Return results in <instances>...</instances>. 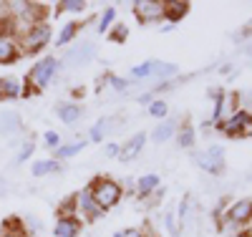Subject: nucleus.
Listing matches in <instances>:
<instances>
[{"label": "nucleus", "mask_w": 252, "mask_h": 237, "mask_svg": "<svg viewBox=\"0 0 252 237\" xmlns=\"http://www.w3.org/2000/svg\"><path fill=\"white\" fill-rule=\"evenodd\" d=\"M58 73V58L53 56H46V58H40L35 66L31 68L26 83H23V94H38V91H43L46 86L56 78Z\"/></svg>", "instance_id": "obj_1"}, {"label": "nucleus", "mask_w": 252, "mask_h": 237, "mask_svg": "<svg viewBox=\"0 0 252 237\" xmlns=\"http://www.w3.org/2000/svg\"><path fill=\"white\" fill-rule=\"evenodd\" d=\"M89 189H91V197H94V202L98 204V209H111V207H116L119 202H121V195H124V187L116 182V179H109V177H96L91 184H89Z\"/></svg>", "instance_id": "obj_2"}, {"label": "nucleus", "mask_w": 252, "mask_h": 237, "mask_svg": "<svg viewBox=\"0 0 252 237\" xmlns=\"http://www.w3.org/2000/svg\"><path fill=\"white\" fill-rule=\"evenodd\" d=\"M51 40V26L48 23H40L35 28H31L28 33H23L15 43H18V51L23 53H38L40 48H46Z\"/></svg>", "instance_id": "obj_3"}, {"label": "nucleus", "mask_w": 252, "mask_h": 237, "mask_svg": "<svg viewBox=\"0 0 252 237\" xmlns=\"http://www.w3.org/2000/svg\"><path fill=\"white\" fill-rule=\"evenodd\" d=\"M217 129H220L224 136H247L252 132V111H247V109H242V106H240V109L229 119L220 121Z\"/></svg>", "instance_id": "obj_4"}, {"label": "nucleus", "mask_w": 252, "mask_h": 237, "mask_svg": "<svg viewBox=\"0 0 252 237\" xmlns=\"http://www.w3.org/2000/svg\"><path fill=\"white\" fill-rule=\"evenodd\" d=\"M222 217H224V225L245 230V225L252 220V200H237L235 204H229L222 212Z\"/></svg>", "instance_id": "obj_5"}, {"label": "nucleus", "mask_w": 252, "mask_h": 237, "mask_svg": "<svg viewBox=\"0 0 252 237\" xmlns=\"http://www.w3.org/2000/svg\"><path fill=\"white\" fill-rule=\"evenodd\" d=\"M73 200H76V217L81 222H94V220H98L103 214V209H98V204L94 202L89 187H83L78 195H73Z\"/></svg>", "instance_id": "obj_6"}, {"label": "nucleus", "mask_w": 252, "mask_h": 237, "mask_svg": "<svg viewBox=\"0 0 252 237\" xmlns=\"http://www.w3.org/2000/svg\"><path fill=\"white\" fill-rule=\"evenodd\" d=\"M96 56L94 51V43L91 40H83L81 46H73L71 51L63 53V66H68V68H78V66H86V63H91Z\"/></svg>", "instance_id": "obj_7"}, {"label": "nucleus", "mask_w": 252, "mask_h": 237, "mask_svg": "<svg viewBox=\"0 0 252 237\" xmlns=\"http://www.w3.org/2000/svg\"><path fill=\"white\" fill-rule=\"evenodd\" d=\"M134 15L139 23H154L164 18V3L159 0H136L134 3Z\"/></svg>", "instance_id": "obj_8"}, {"label": "nucleus", "mask_w": 252, "mask_h": 237, "mask_svg": "<svg viewBox=\"0 0 252 237\" xmlns=\"http://www.w3.org/2000/svg\"><path fill=\"white\" fill-rule=\"evenodd\" d=\"M197 162L204 171H209V174H220V171H224V149L222 146H209Z\"/></svg>", "instance_id": "obj_9"}, {"label": "nucleus", "mask_w": 252, "mask_h": 237, "mask_svg": "<svg viewBox=\"0 0 252 237\" xmlns=\"http://www.w3.org/2000/svg\"><path fill=\"white\" fill-rule=\"evenodd\" d=\"M83 230V222L78 217H58L56 227H53V235L56 237H78Z\"/></svg>", "instance_id": "obj_10"}, {"label": "nucleus", "mask_w": 252, "mask_h": 237, "mask_svg": "<svg viewBox=\"0 0 252 237\" xmlns=\"http://www.w3.org/2000/svg\"><path fill=\"white\" fill-rule=\"evenodd\" d=\"M189 8H192V5H189L187 0H169V3H164V18L174 26V23H179V20L189 13Z\"/></svg>", "instance_id": "obj_11"}, {"label": "nucleus", "mask_w": 252, "mask_h": 237, "mask_svg": "<svg viewBox=\"0 0 252 237\" xmlns=\"http://www.w3.org/2000/svg\"><path fill=\"white\" fill-rule=\"evenodd\" d=\"M144 141H146V134H134L129 141H126L124 146H121V162H131V159H136L139 154H141V149H144Z\"/></svg>", "instance_id": "obj_12"}, {"label": "nucleus", "mask_w": 252, "mask_h": 237, "mask_svg": "<svg viewBox=\"0 0 252 237\" xmlns=\"http://www.w3.org/2000/svg\"><path fill=\"white\" fill-rule=\"evenodd\" d=\"M18 56H20V51H18L15 38H10V35H0V63H13Z\"/></svg>", "instance_id": "obj_13"}, {"label": "nucleus", "mask_w": 252, "mask_h": 237, "mask_svg": "<svg viewBox=\"0 0 252 237\" xmlns=\"http://www.w3.org/2000/svg\"><path fill=\"white\" fill-rule=\"evenodd\" d=\"M56 114H58V119H61L63 124H76V121L83 116V109H81L78 103L68 101V103H61L58 109H56Z\"/></svg>", "instance_id": "obj_14"}, {"label": "nucleus", "mask_w": 252, "mask_h": 237, "mask_svg": "<svg viewBox=\"0 0 252 237\" xmlns=\"http://www.w3.org/2000/svg\"><path fill=\"white\" fill-rule=\"evenodd\" d=\"M159 184H161L159 174H154V171H149V174L139 177V182H136V192H139L141 197H152L154 192L159 189Z\"/></svg>", "instance_id": "obj_15"}, {"label": "nucleus", "mask_w": 252, "mask_h": 237, "mask_svg": "<svg viewBox=\"0 0 252 237\" xmlns=\"http://www.w3.org/2000/svg\"><path fill=\"white\" fill-rule=\"evenodd\" d=\"M0 94H3V99H18L23 96V83L13 76H3L0 78Z\"/></svg>", "instance_id": "obj_16"}, {"label": "nucleus", "mask_w": 252, "mask_h": 237, "mask_svg": "<svg viewBox=\"0 0 252 237\" xmlns=\"http://www.w3.org/2000/svg\"><path fill=\"white\" fill-rule=\"evenodd\" d=\"M177 134V121H172V119H164L154 132H152V139L157 141V144H164V141H169L172 136Z\"/></svg>", "instance_id": "obj_17"}, {"label": "nucleus", "mask_w": 252, "mask_h": 237, "mask_svg": "<svg viewBox=\"0 0 252 237\" xmlns=\"http://www.w3.org/2000/svg\"><path fill=\"white\" fill-rule=\"evenodd\" d=\"M0 235H10V237H28V227L20 217H8L0 227Z\"/></svg>", "instance_id": "obj_18"}, {"label": "nucleus", "mask_w": 252, "mask_h": 237, "mask_svg": "<svg viewBox=\"0 0 252 237\" xmlns=\"http://www.w3.org/2000/svg\"><path fill=\"white\" fill-rule=\"evenodd\" d=\"M20 129V116L15 111H0V134H15Z\"/></svg>", "instance_id": "obj_19"}, {"label": "nucleus", "mask_w": 252, "mask_h": 237, "mask_svg": "<svg viewBox=\"0 0 252 237\" xmlns=\"http://www.w3.org/2000/svg\"><path fill=\"white\" fill-rule=\"evenodd\" d=\"M177 63H169V61H154V76L152 78H161V83H166V78L177 76Z\"/></svg>", "instance_id": "obj_20"}, {"label": "nucleus", "mask_w": 252, "mask_h": 237, "mask_svg": "<svg viewBox=\"0 0 252 237\" xmlns=\"http://www.w3.org/2000/svg\"><path fill=\"white\" fill-rule=\"evenodd\" d=\"M53 171H63L58 159H40V162L33 164V174L35 177H46V174H53Z\"/></svg>", "instance_id": "obj_21"}, {"label": "nucleus", "mask_w": 252, "mask_h": 237, "mask_svg": "<svg viewBox=\"0 0 252 237\" xmlns=\"http://www.w3.org/2000/svg\"><path fill=\"white\" fill-rule=\"evenodd\" d=\"M83 146H86V141H71V144H61L58 149H56V159H71V157H76L78 152H83Z\"/></svg>", "instance_id": "obj_22"}, {"label": "nucleus", "mask_w": 252, "mask_h": 237, "mask_svg": "<svg viewBox=\"0 0 252 237\" xmlns=\"http://www.w3.org/2000/svg\"><path fill=\"white\" fill-rule=\"evenodd\" d=\"M78 31H81V23H66V26H63L61 33H58V40H56L58 48H61V46H68V43L78 35Z\"/></svg>", "instance_id": "obj_23"}, {"label": "nucleus", "mask_w": 252, "mask_h": 237, "mask_svg": "<svg viewBox=\"0 0 252 237\" xmlns=\"http://www.w3.org/2000/svg\"><path fill=\"white\" fill-rule=\"evenodd\" d=\"M194 139H197V134H194V129L189 126V124H184L179 132H177V141H179V146H184V149H192V146H194Z\"/></svg>", "instance_id": "obj_24"}, {"label": "nucleus", "mask_w": 252, "mask_h": 237, "mask_svg": "<svg viewBox=\"0 0 252 237\" xmlns=\"http://www.w3.org/2000/svg\"><path fill=\"white\" fill-rule=\"evenodd\" d=\"M109 129H111V119H101V121H96V124L91 126V136H89V139L98 144L103 136L109 134Z\"/></svg>", "instance_id": "obj_25"}, {"label": "nucleus", "mask_w": 252, "mask_h": 237, "mask_svg": "<svg viewBox=\"0 0 252 237\" xmlns=\"http://www.w3.org/2000/svg\"><path fill=\"white\" fill-rule=\"evenodd\" d=\"M152 76H154V61H144V63H139V66L131 68V78H136V81L152 78Z\"/></svg>", "instance_id": "obj_26"}, {"label": "nucleus", "mask_w": 252, "mask_h": 237, "mask_svg": "<svg viewBox=\"0 0 252 237\" xmlns=\"http://www.w3.org/2000/svg\"><path fill=\"white\" fill-rule=\"evenodd\" d=\"M56 8L61 13H83L86 10V0H58Z\"/></svg>", "instance_id": "obj_27"}, {"label": "nucleus", "mask_w": 252, "mask_h": 237, "mask_svg": "<svg viewBox=\"0 0 252 237\" xmlns=\"http://www.w3.org/2000/svg\"><path fill=\"white\" fill-rule=\"evenodd\" d=\"M114 20H116V8H106L101 13V18H98V33H106V31H111V26H114Z\"/></svg>", "instance_id": "obj_28"}, {"label": "nucleus", "mask_w": 252, "mask_h": 237, "mask_svg": "<svg viewBox=\"0 0 252 237\" xmlns=\"http://www.w3.org/2000/svg\"><path fill=\"white\" fill-rule=\"evenodd\" d=\"M58 217H76V200L68 197L58 204Z\"/></svg>", "instance_id": "obj_29"}, {"label": "nucleus", "mask_w": 252, "mask_h": 237, "mask_svg": "<svg viewBox=\"0 0 252 237\" xmlns=\"http://www.w3.org/2000/svg\"><path fill=\"white\" fill-rule=\"evenodd\" d=\"M166 114H169V106H166L164 101H152V103H149V116H154V119H166Z\"/></svg>", "instance_id": "obj_30"}, {"label": "nucleus", "mask_w": 252, "mask_h": 237, "mask_svg": "<svg viewBox=\"0 0 252 237\" xmlns=\"http://www.w3.org/2000/svg\"><path fill=\"white\" fill-rule=\"evenodd\" d=\"M109 38H111L114 43H124L126 38H129V28H126L124 23H119V26H114V28H111Z\"/></svg>", "instance_id": "obj_31"}, {"label": "nucleus", "mask_w": 252, "mask_h": 237, "mask_svg": "<svg viewBox=\"0 0 252 237\" xmlns=\"http://www.w3.org/2000/svg\"><path fill=\"white\" fill-rule=\"evenodd\" d=\"M43 141H46L48 149H58V146H61V136H58V132H46Z\"/></svg>", "instance_id": "obj_32"}, {"label": "nucleus", "mask_w": 252, "mask_h": 237, "mask_svg": "<svg viewBox=\"0 0 252 237\" xmlns=\"http://www.w3.org/2000/svg\"><path fill=\"white\" fill-rule=\"evenodd\" d=\"M31 154H33V141H26V144H23V149L18 152V162L23 164L26 159H31Z\"/></svg>", "instance_id": "obj_33"}, {"label": "nucleus", "mask_w": 252, "mask_h": 237, "mask_svg": "<svg viewBox=\"0 0 252 237\" xmlns=\"http://www.w3.org/2000/svg\"><path fill=\"white\" fill-rule=\"evenodd\" d=\"M106 78L111 81V86L116 91H126V89H129V81H126V78H119V76H106Z\"/></svg>", "instance_id": "obj_34"}, {"label": "nucleus", "mask_w": 252, "mask_h": 237, "mask_svg": "<svg viewBox=\"0 0 252 237\" xmlns=\"http://www.w3.org/2000/svg\"><path fill=\"white\" fill-rule=\"evenodd\" d=\"M121 237H149V235H146L144 230H134V227H131V230H124Z\"/></svg>", "instance_id": "obj_35"}, {"label": "nucleus", "mask_w": 252, "mask_h": 237, "mask_svg": "<svg viewBox=\"0 0 252 237\" xmlns=\"http://www.w3.org/2000/svg\"><path fill=\"white\" fill-rule=\"evenodd\" d=\"M103 154H106V157H119V154H121V146H119V144H109Z\"/></svg>", "instance_id": "obj_36"}, {"label": "nucleus", "mask_w": 252, "mask_h": 237, "mask_svg": "<svg viewBox=\"0 0 252 237\" xmlns=\"http://www.w3.org/2000/svg\"><path fill=\"white\" fill-rule=\"evenodd\" d=\"M166 227H169L172 232H174V214L169 212V214H166Z\"/></svg>", "instance_id": "obj_37"}, {"label": "nucleus", "mask_w": 252, "mask_h": 237, "mask_svg": "<svg viewBox=\"0 0 252 237\" xmlns=\"http://www.w3.org/2000/svg\"><path fill=\"white\" fill-rule=\"evenodd\" d=\"M245 237H252V220L245 225Z\"/></svg>", "instance_id": "obj_38"}, {"label": "nucleus", "mask_w": 252, "mask_h": 237, "mask_svg": "<svg viewBox=\"0 0 252 237\" xmlns=\"http://www.w3.org/2000/svg\"><path fill=\"white\" fill-rule=\"evenodd\" d=\"M139 101H141V103H152V94H144V96H139Z\"/></svg>", "instance_id": "obj_39"}, {"label": "nucleus", "mask_w": 252, "mask_h": 237, "mask_svg": "<svg viewBox=\"0 0 252 237\" xmlns=\"http://www.w3.org/2000/svg\"><path fill=\"white\" fill-rule=\"evenodd\" d=\"M71 94H73V96H76V99H78V96H83V89H78V86H76V89H73V91H71Z\"/></svg>", "instance_id": "obj_40"}, {"label": "nucleus", "mask_w": 252, "mask_h": 237, "mask_svg": "<svg viewBox=\"0 0 252 237\" xmlns=\"http://www.w3.org/2000/svg\"><path fill=\"white\" fill-rule=\"evenodd\" d=\"M3 195H5V184H3V182H0V197H3Z\"/></svg>", "instance_id": "obj_41"}, {"label": "nucleus", "mask_w": 252, "mask_h": 237, "mask_svg": "<svg viewBox=\"0 0 252 237\" xmlns=\"http://www.w3.org/2000/svg\"><path fill=\"white\" fill-rule=\"evenodd\" d=\"M0 237H10V235H0ZM28 237H31V235H28Z\"/></svg>", "instance_id": "obj_42"}, {"label": "nucleus", "mask_w": 252, "mask_h": 237, "mask_svg": "<svg viewBox=\"0 0 252 237\" xmlns=\"http://www.w3.org/2000/svg\"><path fill=\"white\" fill-rule=\"evenodd\" d=\"M114 237H121V232H116V235H114Z\"/></svg>", "instance_id": "obj_43"}, {"label": "nucleus", "mask_w": 252, "mask_h": 237, "mask_svg": "<svg viewBox=\"0 0 252 237\" xmlns=\"http://www.w3.org/2000/svg\"><path fill=\"white\" fill-rule=\"evenodd\" d=\"M0 99H3V94H0Z\"/></svg>", "instance_id": "obj_44"}]
</instances>
